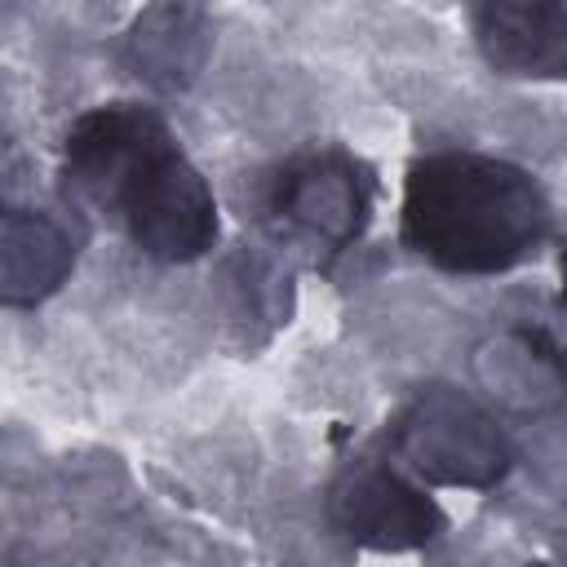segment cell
<instances>
[{
	"label": "cell",
	"mask_w": 567,
	"mask_h": 567,
	"mask_svg": "<svg viewBox=\"0 0 567 567\" xmlns=\"http://www.w3.org/2000/svg\"><path fill=\"white\" fill-rule=\"evenodd\" d=\"M62 182L155 261H195L217 244V199L204 173L142 102L75 115L62 137Z\"/></svg>",
	"instance_id": "cell-1"
},
{
	"label": "cell",
	"mask_w": 567,
	"mask_h": 567,
	"mask_svg": "<svg viewBox=\"0 0 567 567\" xmlns=\"http://www.w3.org/2000/svg\"><path fill=\"white\" fill-rule=\"evenodd\" d=\"M403 244L452 275H496L527 261L549 235L540 182L496 155L439 151L403 177Z\"/></svg>",
	"instance_id": "cell-2"
},
{
	"label": "cell",
	"mask_w": 567,
	"mask_h": 567,
	"mask_svg": "<svg viewBox=\"0 0 567 567\" xmlns=\"http://www.w3.org/2000/svg\"><path fill=\"white\" fill-rule=\"evenodd\" d=\"M390 447L408 470L447 487H487L509 465L496 421L452 385L416 390L390 425Z\"/></svg>",
	"instance_id": "cell-3"
},
{
	"label": "cell",
	"mask_w": 567,
	"mask_h": 567,
	"mask_svg": "<svg viewBox=\"0 0 567 567\" xmlns=\"http://www.w3.org/2000/svg\"><path fill=\"white\" fill-rule=\"evenodd\" d=\"M266 208L284 230L341 252L372 217V177L346 151H301L270 177Z\"/></svg>",
	"instance_id": "cell-4"
},
{
	"label": "cell",
	"mask_w": 567,
	"mask_h": 567,
	"mask_svg": "<svg viewBox=\"0 0 567 567\" xmlns=\"http://www.w3.org/2000/svg\"><path fill=\"white\" fill-rule=\"evenodd\" d=\"M332 523L368 549H416L439 532V509L381 461H354L328 492Z\"/></svg>",
	"instance_id": "cell-5"
},
{
	"label": "cell",
	"mask_w": 567,
	"mask_h": 567,
	"mask_svg": "<svg viewBox=\"0 0 567 567\" xmlns=\"http://www.w3.org/2000/svg\"><path fill=\"white\" fill-rule=\"evenodd\" d=\"M474 40L501 75H523V80L567 75V4L554 0L478 4Z\"/></svg>",
	"instance_id": "cell-6"
},
{
	"label": "cell",
	"mask_w": 567,
	"mask_h": 567,
	"mask_svg": "<svg viewBox=\"0 0 567 567\" xmlns=\"http://www.w3.org/2000/svg\"><path fill=\"white\" fill-rule=\"evenodd\" d=\"M558 275H563V301H567V248H563V261H558Z\"/></svg>",
	"instance_id": "cell-7"
}]
</instances>
